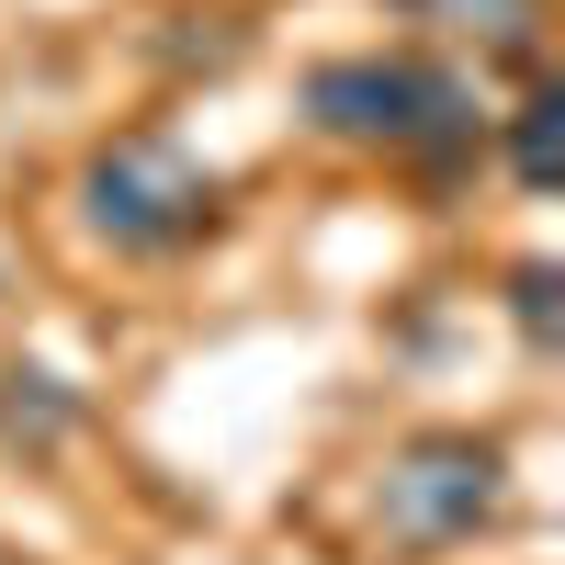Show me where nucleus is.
I'll return each mask as SVG.
<instances>
[{
  "label": "nucleus",
  "mask_w": 565,
  "mask_h": 565,
  "mask_svg": "<svg viewBox=\"0 0 565 565\" xmlns=\"http://www.w3.org/2000/svg\"><path fill=\"white\" fill-rule=\"evenodd\" d=\"M306 125L328 148L396 159V170H463L487 148V103L452 57H418V45H351V57L306 68Z\"/></svg>",
  "instance_id": "f257e3e1"
},
{
  "label": "nucleus",
  "mask_w": 565,
  "mask_h": 565,
  "mask_svg": "<svg viewBox=\"0 0 565 565\" xmlns=\"http://www.w3.org/2000/svg\"><path fill=\"white\" fill-rule=\"evenodd\" d=\"M79 226L114 260H181L226 226V181L181 148L170 125H125L79 159Z\"/></svg>",
  "instance_id": "f03ea898"
},
{
  "label": "nucleus",
  "mask_w": 565,
  "mask_h": 565,
  "mask_svg": "<svg viewBox=\"0 0 565 565\" xmlns=\"http://www.w3.org/2000/svg\"><path fill=\"white\" fill-rule=\"evenodd\" d=\"M373 521L396 543H476L509 521V452L476 441V430H418L385 452V476H373Z\"/></svg>",
  "instance_id": "7ed1b4c3"
},
{
  "label": "nucleus",
  "mask_w": 565,
  "mask_h": 565,
  "mask_svg": "<svg viewBox=\"0 0 565 565\" xmlns=\"http://www.w3.org/2000/svg\"><path fill=\"white\" fill-rule=\"evenodd\" d=\"M396 12L452 34V45H487V57H509V68L543 57V0H396Z\"/></svg>",
  "instance_id": "20e7f679"
},
{
  "label": "nucleus",
  "mask_w": 565,
  "mask_h": 565,
  "mask_svg": "<svg viewBox=\"0 0 565 565\" xmlns=\"http://www.w3.org/2000/svg\"><path fill=\"white\" fill-rule=\"evenodd\" d=\"M68 430H79V396H68L45 362H12V373H0V441L45 452V441H68Z\"/></svg>",
  "instance_id": "39448f33"
},
{
  "label": "nucleus",
  "mask_w": 565,
  "mask_h": 565,
  "mask_svg": "<svg viewBox=\"0 0 565 565\" xmlns=\"http://www.w3.org/2000/svg\"><path fill=\"white\" fill-rule=\"evenodd\" d=\"M509 170H521V193H554V181H565V90L554 79L509 114Z\"/></svg>",
  "instance_id": "423d86ee"
},
{
  "label": "nucleus",
  "mask_w": 565,
  "mask_h": 565,
  "mask_svg": "<svg viewBox=\"0 0 565 565\" xmlns=\"http://www.w3.org/2000/svg\"><path fill=\"white\" fill-rule=\"evenodd\" d=\"M509 328H521L532 351L565 340V271H554V260H521V271H509Z\"/></svg>",
  "instance_id": "0eeeda50"
}]
</instances>
